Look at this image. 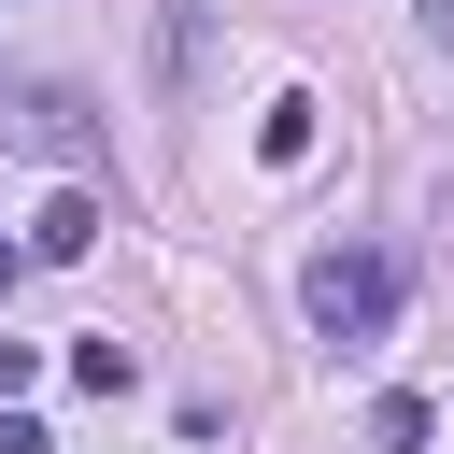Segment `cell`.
I'll return each mask as SVG.
<instances>
[{"label":"cell","mask_w":454,"mask_h":454,"mask_svg":"<svg viewBox=\"0 0 454 454\" xmlns=\"http://www.w3.org/2000/svg\"><path fill=\"white\" fill-rule=\"evenodd\" d=\"M298 298H312V340H326V355H383V326H397V255H369V241H326Z\"/></svg>","instance_id":"6da1fadb"},{"label":"cell","mask_w":454,"mask_h":454,"mask_svg":"<svg viewBox=\"0 0 454 454\" xmlns=\"http://www.w3.org/2000/svg\"><path fill=\"white\" fill-rule=\"evenodd\" d=\"M0 142H28V156H43V170H71V184L114 156V128L85 114V85H14V99H0Z\"/></svg>","instance_id":"7a4b0ae2"},{"label":"cell","mask_w":454,"mask_h":454,"mask_svg":"<svg viewBox=\"0 0 454 454\" xmlns=\"http://www.w3.org/2000/svg\"><path fill=\"white\" fill-rule=\"evenodd\" d=\"M85 241H99V199H85V184H57V199L28 213V255H85Z\"/></svg>","instance_id":"3957f363"},{"label":"cell","mask_w":454,"mask_h":454,"mask_svg":"<svg viewBox=\"0 0 454 454\" xmlns=\"http://www.w3.org/2000/svg\"><path fill=\"white\" fill-rule=\"evenodd\" d=\"M255 156L298 170V156H312V99H270V114H255Z\"/></svg>","instance_id":"277c9868"},{"label":"cell","mask_w":454,"mask_h":454,"mask_svg":"<svg viewBox=\"0 0 454 454\" xmlns=\"http://www.w3.org/2000/svg\"><path fill=\"white\" fill-rule=\"evenodd\" d=\"M199 28H213V0H170V28H156V57H170V85H199Z\"/></svg>","instance_id":"5b68a950"},{"label":"cell","mask_w":454,"mask_h":454,"mask_svg":"<svg viewBox=\"0 0 454 454\" xmlns=\"http://www.w3.org/2000/svg\"><path fill=\"white\" fill-rule=\"evenodd\" d=\"M426 426H440L426 397H383V411H369V440H383V454H426Z\"/></svg>","instance_id":"8992f818"},{"label":"cell","mask_w":454,"mask_h":454,"mask_svg":"<svg viewBox=\"0 0 454 454\" xmlns=\"http://www.w3.org/2000/svg\"><path fill=\"white\" fill-rule=\"evenodd\" d=\"M0 454H57V440H43V426H28V411H0Z\"/></svg>","instance_id":"52a82bcc"},{"label":"cell","mask_w":454,"mask_h":454,"mask_svg":"<svg viewBox=\"0 0 454 454\" xmlns=\"http://www.w3.org/2000/svg\"><path fill=\"white\" fill-rule=\"evenodd\" d=\"M0 397H28V340H0Z\"/></svg>","instance_id":"ba28073f"},{"label":"cell","mask_w":454,"mask_h":454,"mask_svg":"<svg viewBox=\"0 0 454 454\" xmlns=\"http://www.w3.org/2000/svg\"><path fill=\"white\" fill-rule=\"evenodd\" d=\"M0 298H14V241H0Z\"/></svg>","instance_id":"9c48e42d"}]
</instances>
